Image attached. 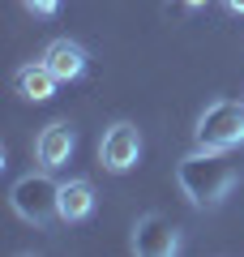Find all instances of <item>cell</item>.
<instances>
[{"label": "cell", "mask_w": 244, "mask_h": 257, "mask_svg": "<svg viewBox=\"0 0 244 257\" xmlns=\"http://www.w3.org/2000/svg\"><path fill=\"white\" fill-rule=\"evenodd\" d=\"M193 138L206 150H235L244 146V103L240 99H214L193 124Z\"/></svg>", "instance_id": "3957f363"}, {"label": "cell", "mask_w": 244, "mask_h": 257, "mask_svg": "<svg viewBox=\"0 0 244 257\" xmlns=\"http://www.w3.org/2000/svg\"><path fill=\"white\" fill-rule=\"evenodd\" d=\"M223 5H227L231 13H244V0H223Z\"/></svg>", "instance_id": "8fae6325"}, {"label": "cell", "mask_w": 244, "mask_h": 257, "mask_svg": "<svg viewBox=\"0 0 244 257\" xmlns=\"http://www.w3.org/2000/svg\"><path fill=\"white\" fill-rule=\"evenodd\" d=\"M137 159H142V133H137V124L133 120H116L99 142V163L107 172H129Z\"/></svg>", "instance_id": "5b68a950"}, {"label": "cell", "mask_w": 244, "mask_h": 257, "mask_svg": "<svg viewBox=\"0 0 244 257\" xmlns=\"http://www.w3.org/2000/svg\"><path fill=\"white\" fill-rule=\"evenodd\" d=\"M13 86H18V94L22 99H30V103H43V99H52L56 94V73L47 69L43 60H35V64H22L18 69V77H13Z\"/></svg>", "instance_id": "ba28073f"}, {"label": "cell", "mask_w": 244, "mask_h": 257, "mask_svg": "<svg viewBox=\"0 0 244 257\" xmlns=\"http://www.w3.org/2000/svg\"><path fill=\"white\" fill-rule=\"evenodd\" d=\"M137 257H176L180 253V227L163 214H142L133 223V240H129Z\"/></svg>", "instance_id": "277c9868"}, {"label": "cell", "mask_w": 244, "mask_h": 257, "mask_svg": "<svg viewBox=\"0 0 244 257\" xmlns=\"http://www.w3.org/2000/svg\"><path fill=\"white\" fill-rule=\"evenodd\" d=\"M26 5V13H35V18H56V9H60V0H22Z\"/></svg>", "instance_id": "30bf717a"}, {"label": "cell", "mask_w": 244, "mask_h": 257, "mask_svg": "<svg viewBox=\"0 0 244 257\" xmlns=\"http://www.w3.org/2000/svg\"><path fill=\"white\" fill-rule=\"evenodd\" d=\"M94 214V184L90 180H64L60 184V223H81Z\"/></svg>", "instance_id": "9c48e42d"}, {"label": "cell", "mask_w": 244, "mask_h": 257, "mask_svg": "<svg viewBox=\"0 0 244 257\" xmlns=\"http://www.w3.org/2000/svg\"><path fill=\"white\" fill-rule=\"evenodd\" d=\"M9 206H13V214H18L22 223L47 227L52 219H60V184L47 176V167L43 172H30V176H22V180L13 184Z\"/></svg>", "instance_id": "7a4b0ae2"}, {"label": "cell", "mask_w": 244, "mask_h": 257, "mask_svg": "<svg viewBox=\"0 0 244 257\" xmlns=\"http://www.w3.org/2000/svg\"><path fill=\"white\" fill-rule=\"evenodd\" d=\"M231 150H189V155L176 163V180H180L184 197H189L197 210H214L218 202H223L227 193L235 189V180H240V167L231 163Z\"/></svg>", "instance_id": "6da1fadb"}, {"label": "cell", "mask_w": 244, "mask_h": 257, "mask_svg": "<svg viewBox=\"0 0 244 257\" xmlns=\"http://www.w3.org/2000/svg\"><path fill=\"white\" fill-rule=\"evenodd\" d=\"M73 146H77V138H73V124H69V120H52V124L35 138V155H39V163H43L47 172H56V167L69 163Z\"/></svg>", "instance_id": "8992f818"}, {"label": "cell", "mask_w": 244, "mask_h": 257, "mask_svg": "<svg viewBox=\"0 0 244 257\" xmlns=\"http://www.w3.org/2000/svg\"><path fill=\"white\" fill-rule=\"evenodd\" d=\"M184 5H189V9H206L210 0H184Z\"/></svg>", "instance_id": "7c38bea8"}, {"label": "cell", "mask_w": 244, "mask_h": 257, "mask_svg": "<svg viewBox=\"0 0 244 257\" xmlns=\"http://www.w3.org/2000/svg\"><path fill=\"white\" fill-rule=\"evenodd\" d=\"M43 64L56 73V82H77V77L86 73V52H81V43H73V39H52V43L43 47Z\"/></svg>", "instance_id": "52a82bcc"}]
</instances>
